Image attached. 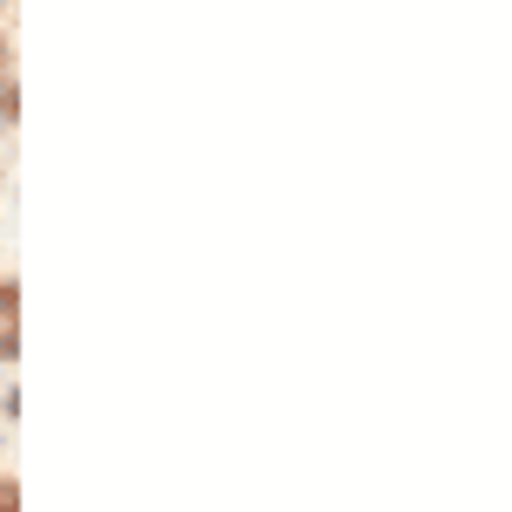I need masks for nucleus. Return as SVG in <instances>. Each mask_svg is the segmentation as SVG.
I'll return each instance as SVG.
<instances>
[{"mask_svg": "<svg viewBox=\"0 0 512 512\" xmlns=\"http://www.w3.org/2000/svg\"><path fill=\"white\" fill-rule=\"evenodd\" d=\"M14 308H21V280L7 274L0 280V321H14Z\"/></svg>", "mask_w": 512, "mask_h": 512, "instance_id": "f257e3e1", "label": "nucleus"}, {"mask_svg": "<svg viewBox=\"0 0 512 512\" xmlns=\"http://www.w3.org/2000/svg\"><path fill=\"white\" fill-rule=\"evenodd\" d=\"M21 355V335H14V321H0V362H14Z\"/></svg>", "mask_w": 512, "mask_h": 512, "instance_id": "f03ea898", "label": "nucleus"}, {"mask_svg": "<svg viewBox=\"0 0 512 512\" xmlns=\"http://www.w3.org/2000/svg\"><path fill=\"white\" fill-rule=\"evenodd\" d=\"M14 110H21V96H14V82L0 76V123H14Z\"/></svg>", "mask_w": 512, "mask_h": 512, "instance_id": "7ed1b4c3", "label": "nucleus"}, {"mask_svg": "<svg viewBox=\"0 0 512 512\" xmlns=\"http://www.w3.org/2000/svg\"><path fill=\"white\" fill-rule=\"evenodd\" d=\"M0 512H21V485L14 478H0Z\"/></svg>", "mask_w": 512, "mask_h": 512, "instance_id": "20e7f679", "label": "nucleus"}, {"mask_svg": "<svg viewBox=\"0 0 512 512\" xmlns=\"http://www.w3.org/2000/svg\"><path fill=\"white\" fill-rule=\"evenodd\" d=\"M0 76H7V35H0Z\"/></svg>", "mask_w": 512, "mask_h": 512, "instance_id": "39448f33", "label": "nucleus"}]
</instances>
